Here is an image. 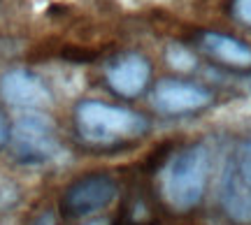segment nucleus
I'll use <instances>...</instances> for the list:
<instances>
[{
    "label": "nucleus",
    "instance_id": "obj_5",
    "mask_svg": "<svg viewBox=\"0 0 251 225\" xmlns=\"http://www.w3.org/2000/svg\"><path fill=\"white\" fill-rule=\"evenodd\" d=\"M119 195V183L112 174L98 172L75 181L63 195V211L72 218H84L107 209Z\"/></svg>",
    "mask_w": 251,
    "mask_h": 225
},
{
    "label": "nucleus",
    "instance_id": "obj_8",
    "mask_svg": "<svg viewBox=\"0 0 251 225\" xmlns=\"http://www.w3.org/2000/svg\"><path fill=\"white\" fill-rule=\"evenodd\" d=\"M151 77V65L140 54H124L107 68V86L121 98H137Z\"/></svg>",
    "mask_w": 251,
    "mask_h": 225
},
{
    "label": "nucleus",
    "instance_id": "obj_3",
    "mask_svg": "<svg viewBox=\"0 0 251 225\" xmlns=\"http://www.w3.org/2000/svg\"><path fill=\"white\" fill-rule=\"evenodd\" d=\"M221 207L235 225H251V135L228 158L221 174Z\"/></svg>",
    "mask_w": 251,
    "mask_h": 225
},
{
    "label": "nucleus",
    "instance_id": "obj_9",
    "mask_svg": "<svg viewBox=\"0 0 251 225\" xmlns=\"http://www.w3.org/2000/svg\"><path fill=\"white\" fill-rule=\"evenodd\" d=\"M200 45L219 63L230 68H251V46L237 37L224 35V33H205Z\"/></svg>",
    "mask_w": 251,
    "mask_h": 225
},
{
    "label": "nucleus",
    "instance_id": "obj_13",
    "mask_svg": "<svg viewBox=\"0 0 251 225\" xmlns=\"http://www.w3.org/2000/svg\"><path fill=\"white\" fill-rule=\"evenodd\" d=\"M84 225H112L107 221V218H96V221H89V223H84Z\"/></svg>",
    "mask_w": 251,
    "mask_h": 225
},
{
    "label": "nucleus",
    "instance_id": "obj_2",
    "mask_svg": "<svg viewBox=\"0 0 251 225\" xmlns=\"http://www.w3.org/2000/svg\"><path fill=\"white\" fill-rule=\"evenodd\" d=\"M209 177V149L191 144L175 153L163 167L161 193L165 204L175 211H191L200 204Z\"/></svg>",
    "mask_w": 251,
    "mask_h": 225
},
{
    "label": "nucleus",
    "instance_id": "obj_12",
    "mask_svg": "<svg viewBox=\"0 0 251 225\" xmlns=\"http://www.w3.org/2000/svg\"><path fill=\"white\" fill-rule=\"evenodd\" d=\"M9 142V126H7V118L2 116V112H0V146Z\"/></svg>",
    "mask_w": 251,
    "mask_h": 225
},
{
    "label": "nucleus",
    "instance_id": "obj_1",
    "mask_svg": "<svg viewBox=\"0 0 251 225\" xmlns=\"http://www.w3.org/2000/svg\"><path fill=\"white\" fill-rule=\"evenodd\" d=\"M75 128L86 144L112 146L142 137L149 130V121L133 109L100 100H84L75 109Z\"/></svg>",
    "mask_w": 251,
    "mask_h": 225
},
{
    "label": "nucleus",
    "instance_id": "obj_10",
    "mask_svg": "<svg viewBox=\"0 0 251 225\" xmlns=\"http://www.w3.org/2000/svg\"><path fill=\"white\" fill-rule=\"evenodd\" d=\"M165 58H168V65L175 68V70H179V72H191L196 68V56L191 54L184 45H179V42H172L168 46Z\"/></svg>",
    "mask_w": 251,
    "mask_h": 225
},
{
    "label": "nucleus",
    "instance_id": "obj_14",
    "mask_svg": "<svg viewBox=\"0 0 251 225\" xmlns=\"http://www.w3.org/2000/svg\"><path fill=\"white\" fill-rule=\"evenodd\" d=\"M249 90H251V86H249Z\"/></svg>",
    "mask_w": 251,
    "mask_h": 225
},
{
    "label": "nucleus",
    "instance_id": "obj_4",
    "mask_svg": "<svg viewBox=\"0 0 251 225\" xmlns=\"http://www.w3.org/2000/svg\"><path fill=\"white\" fill-rule=\"evenodd\" d=\"M9 144L14 158L24 165H45L58 153V139L51 118L42 112H30L17 118L9 130Z\"/></svg>",
    "mask_w": 251,
    "mask_h": 225
},
{
    "label": "nucleus",
    "instance_id": "obj_11",
    "mask_svg": "<svg viewBox=\"0 0 251 225\" xmlns=\"http://www.w3.org/2000/svg\"><path fill=\"white\" fill-rule=\"evenodd\" d=\"M233 12H235V17L240 19L242 23L251 26V0H235Z\"/></svg>",
    "mask_w": 251,
    "mask_h": 225
},
{
    "label": "nucleus",
    "instance_id": "obj_7",
    "mask_svg": "<svg viewBox=\"0 0 251 225\" xmlns=\"http://www.w3.org/2000/svg\"><path fill=\"white\" fill-rule=\"evenodd\" d=\"M0 98L12 107L35 112L51 105V90L35 72L26 68H17L0 77Z\"/></svg>",
    "mask_w": 251,
    "mask_h": 225
},
{
    "label": "nucleus",
    "instance_id": "obj_6",
    "mask_svg": "<svg viewBox=\"0 0 251 225\" xmlns=\"http://www.w3.org/2000/svg\"><path fill=\"white\" fill-rule=\"evenodd\" d=\"M209 102H212V93L205 86L184 79H161L151 93L153 109L168 116L200 112Z\"/></svg>",
    "mask_w": 251,
    "mask_h": 225
}]
</instances>
